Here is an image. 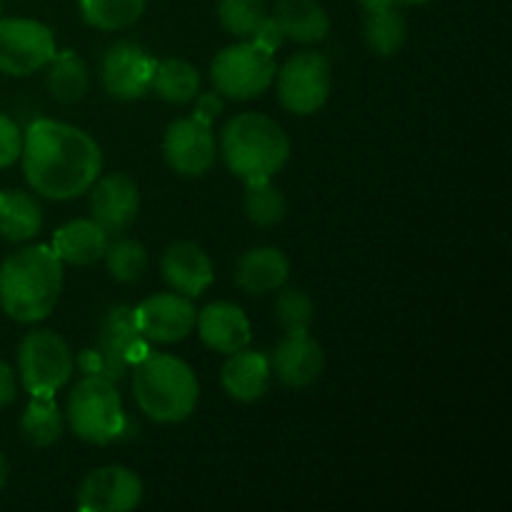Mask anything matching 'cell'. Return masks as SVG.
<instances>
[{
    "label": "cell",
    "mask_w": 512,
    "mask_h": 512,
    "mask_svg": "<svg viewBox=\"0 0 512 512\" xmlns=\"http://www.w3.org/2000/svg\"><path fill=\"white\" fill-rule=\"evenodd\" d=\"M278 78V100L288 113L313 115L328 103L333 75L330 63L320 53H298L285 60L275 73Z\"/></svg>",
    "instance_id": "obj_9"
},
{
    "label": "cell",
    "mask_w": 512,
    "mask_h": 512,
    "mask_svg": "<svg viewBox=\"0 0 512 512\" xmlns=\"http://www.w3.org/2000/svg\"><path fill=\"white\" fill-rule=\"evenodd\" d=\"M65 423L83 443L108 445L118 440L125 433L128 418L113 380L103 375H85L78 380L68 398Z\"/></svg>",
    "instance_id": "obj_5"
},
{
    "label": "cell",
    "mask_w": 512,
    "mask_h": 512,
    "mask_svg": "<svg viewBox=\"0 0 512 512\" xmlns=\"http://www.w3.org/2000/svg\"><path fill=\"white\" fill-rule=\"evenodd\" d=\"M43 228V210L33 195L23 190H0V238L25 243Z\"/></svg>",
    "instance_id": "obj_23"
},
{
    "label": "cell",
    "mask_w": 512,
    "mask_h": 512,
    "mask_svg": "<svg viewBox=\"0 0 512 512\" xmlns=\"http://www.w3.org/2000/svg\"><path fill=\"white\" fill-rule=\"evenodd\" d=\"M48 73H45V85H48L50 95L60 103H78L85 93H88L90 75L85 68L83 60L73 53V50H65V53H55L53 60L48 65Z\"/></svg>",
    "instance_id": "obj_27"
},
{
    "label": "cell",
    "mask_w": 512,
    "mask_h": 512,
    "mask_svg": "<svg viewBox=\"0 0 512 512\" xmlns=\"http://www.w3.org/2000/svg\"><path fill=\"white\" fill-rule=\"evenodd\" d=\"M278 65L273 53L255 40H240L220 50L210 63V80L223 98L253 100L273 85Z\"/></svg>",
    "instance_id": "obj_7"
},
{
    "label": "cell",
    "mask_w": 512,
    "mask_h": 512,
    "mask_svg": "<svg viewBox=\"0 0 512 512\" xmlns=\"http://www.w3.org/2000/svg\"><path fill=\"white\" fill-rule=\"evenodd\" d=\"M155 73V60L138 43L120 40L103 55L100 78L105 90L118 100H138L150 93Z\"/></svg>",
    "instance_id": "obj_14"
},
{
    "label": "cell",
    "mask_w": 512,
    "mask_h": 512,
    "mask_svg": "<svg viewBox=\"0 0 512 512\" xmlns=\"http://www.w3.org/2000/svg\"><path fill=\"white\" fill-rule=\"evenodd\" d=\"M273 18L278 20L285 40L308 45L330 33V18L318 0H278Z\"/></svg>",
    "instance_id": "obj_22"
},
{
    "label": "cell",
    "mask_w": 512,
    "mask_h": 512,
    "mask_svg": "<svg viewBox=\"0 0 512 512\" xmlns=\"http://www.w3.org/2000/svg\"><path fill=\"white\" fill-rule=\"evenodd\" d=\"M150 88L165 103L188 105L200 93V73L188 60L165 58L160 63H155L153 85Z\"/></svg>",
    "instance_id": "obj_25"
},
{
    "label": "cell",
    "mask_w": 512,
    "mask_h": 512,
    "mask_svg": "<svg viewBox=\"0 0 512 512\" xmlns=\"http://www.w3.org/2000/svg\"><path fill=\"white\" fill-rule=\"evenodd\" d=\"M270 368L288 388H308L323 375V348L308 333H288L275 348Z\"/></svg>",
    "instance_id": "obj_18"
},
{
    "label": "cell",
    "mask_w": 512,
    "mask_h": 512,
    "mask_svg": "<svg viewBox=\"0 0 512 512\" xmlns=\"http://www.w3.org/2000/svg\"><path fill=\"white\" fill-rule=\"evenodd\" d=\"M275 320L285 333H308L315 320V305L300 288H288L275 300Z\"/></svg>",
    "instance_id": "obj_32"
},
{
    "label": "cell",
    "mask_w": 512,
    "mask_h": 512,
    "mask_svg": "<svg viewBox=\"0 0 512 512\" xmlns=\"http://www.w3.org/2000/svg\"><path fill=\"white\" fill-rule=\"evenodd\" d=\"M363 38L375 55L393 58L403 50L405 40H408V25H405V18L395 5L373 8L365 15Z\"/></svg>",
    "instance_id": "obj_26"
},
{
    "label": "cell",
    "mask_w": 512,
    "mask_h": 512,
    "mask_svg": "<svg viewBox=\"0 0 512 512\" xmlns=\"http://www.w3.org/2000/svg\"><path fill=\"white\" fill-rule=\"evenodd\" d=\"M235 285L248 295H268L283 288L290 278L288 255L273 245L245 250L235 263Z\"/></svg>",
    "instance_id": "obj_19"
},
{
    "label": "cell",
    "mask_w": 512,
    "mask_h": 512,
    "mask_svg": "<svg viewBox=\"0 0 512 512\" xmlns=\"http://www.w3.org/2000/svg\"><path fill=\"white\" fill-rule=\"evenodd\" d=\"M58 53L53 30L33 18L0 20V73L25 78L53 60Z\"/></svg>",
    "instance_id": "obj_10"
},
{
    "label": "cell",
    "mask_w": 512,
    "mask_h": 512,
    "mask_svg": "<svg viewBox=\"0 0 512 512\" xmlns=\"http://www.w3.org/2000/svg\"><path fill=\"white\" fill-rule=\"evenodd\" d=\"M390 3H393L395 8H400V5H425L430 3V0H390Z\"/></svg>",
    "instance_id": "obj_38"
},
{
    "label": "cell",
    "mask_w": 512,
    "mask_h": 512,
    "mask_svg": "<svg viewBox=\"0 0 512 512\" xmlns=\"http://www.w3.org/2000/svg\"><path fill=\"white\" fill-rule=\"evenodd\" d=\"M0 10H3V0H0Z\"/></svg>",
    "instance_id": "obj_39"
},
{
    "label": "cell",
    "mask_w": 512,
    "mask_h": 512,
    "mask_svg": "<svg viewBox=\"0 0 512 512\" xmlns=\"http://www.w3.org/2000/svg\"><path fill=\"white\" fill-rule=\"evenodd\" d=\"M148 340L138 333L133 320V308L115 305L105 313L98 333V350H83L80 370L85 375H103L120 383L130 368L148 353Z\"/></svg>",
    "instance_id": "obj_6"
},
{
    "label": "cell",
    "mask_w": 512,
    "mask_h": 512,
    "mask_svg": "<svg viewBox=\"0 0 512 512\" xmlns=\"http://www.w3.org/2000/svg\"><path fill=\"white\" fill-rule=\"evenodd\" d=\"M63 293V260L48 245L15 250L0 265V308L15 323H38Z\"/></svg>",
    "instance_id": "obj_2"
},
{
    "label": "cell",
    "mask_w": 512,
    "mask_h": 512,
    "mask_svg": "<svg viewBox=\"0 0 512 512\" xmlns=\"http://www.w3.org/2000/svg\"><path fill=\"white\" fill-rule=\"evenodd\" d=\"M250 40H255V43H258L260 48L268 50V53H275V50L285 43V35H283V30H280L278 20H275L273 15H268V18H265V23L258 28V33H255Z\"/></svg>",
    "instance_id": "obj_35"
},
{
    "label": "cell",
    "mask_w": 512,
    "mask_h": 512,
    "mask_svg": "<svg viewBox=\"0 0 512 512\" xmlns=\"http://www.w3.org/2000/svg\"><path fill=\"white\" fill-rule=\"evenodd\" d=\"M225 165L243 183L270 180L288 165L290 138L278 120L263 113H240L220 135Z\"/></svg>",
    "instance_id": "obj_4"
},
{
    "label": "cell",
    "mask_w": 512,
    "mask_h": 512,
    "mask_svg": "<svg viewBox=\"0 0 512 512\" xmlns=\"http://www.w3.org/2000/svg\"><path fill=\"white\" fill-rule=\"evenodd\" d=\"M90 218L113 238L138 220V185L125 173H108L90 185Z\"/></svg>",
    "instance_id": "obj_15"
},
{
    "label": "cell",
    "mask_w": 512,
    "mask_h": 512,
    "mask_svg": "<svg viewBox=\"0 0 512 512\" xmlns=\"http://www.w3.org/2000/svg\"><path fill=\"white\" fill-rule=\"evenodd\" d=\"M20 158L33 193L50 200L88 193L103 170L100 145L85 130L50 118H38L25 128Z\"/></svg>",
    "instance_id": "obj_1"
},
{
    "label": "cell",
    "mask_w": 512,
    "mask_h": 512,
    "mask_svg": "<svg viewBox=\"0 0 512 512\" xmlns=\"http://www.w3.org/2000/svg\"><path fill=\"white\" fill-rule=\"evenodd\" d=\"M195 113L193 118H198L200 123H213L215 118H218L220 113H223V100H220V93L218 90H210V93H203V95H195Z\"/></svg>",
    "instance_id": "obj_34"
},
{
    "label": "cell",
    "mask_w": 512,
    "mask_h": 512,
    "mask_svg": "<svg viewBox=\"0 0 512 512\" xmlns=\"http://www.w3.org/2000/svg\"><path fill=\"white\" fill-rule=\"evenodd\" d=\"M270 15L265 0H218V20L233 38L250 40Z\"/></svg>",
    "instance_id": "obj_31"
},
{
    "label": "cell",
    "mask_w": 512,
    "mask_h": 512,
    "mask_svg": "<svg viewBox=\"0 0 512 512\" xmlns=\"http://www.w3.org/2000/svg\"><path fill=\"white\" fill-rule=\"evenodd\" d=\"M103 260L110 278L118 280V283L133 285L148 273V250L133 238L108 240Z\"/></svg>",
    "instance_id": "obj_30"
},
{
    "label": "cell",
    "mask_w": 512,
    "mask_h": 512,
    "mask_svg": "<svg viewBox=\"0 0 512 512\" xmlns=\"http://www.w3.org/2000/svg\"><path fill=\"white\" fill-rule=\"evenodd\" d=\"M23 150V130L10 115L0 113V170L10 168Z\"/></svg>",
    "instance_id": "obj_33"
},
{
    "label": "cell",
    "mask_w": 512,
    "mask_h": 512,
    "mask_svg": "<svg viewBox=\"0 0 512 512\" xmlns=\"http://www.w3.org/2000/svg\"><path fill=\"white\" fill-rule=\"evenodd\" d=\"M18 398V380H15L13 368L5 360H0V410L8 408Z\"/></svg>",
    "instance_id": "obj_36"
},
{
    "label": "cell",
    "mask_w": 512,
    "mask_h": 512,
    "mask_svg": "<svg viewBox=\"0 0 512 512\" xmlns=\"http://www.w3.org/2000/svg\"><path fill=\"white\" fill-rule=\"evenodd\" d=\"M245 198L243 208L248 215L250 223H255L258 228H273L280 220L285 218V195L278 185H273L270 180H255V183H245Z\"/></svg>",
    "instance_id": "obj_29"
},
{
    "label": "cell",
    "mask_w": 512,
    "mask_h": 512,
    "mask_svg": "<svg viewBox=\"0 0 512 512\" xmlns=\"http://www.w3.org/2000/svg\"><path fill=\"white\" fill-rule=\"evenodd\" d=\"M193 298H185L180 293H158L145 298L138 308H133V320L138 333L148 343L173 345L188 338L195 328Z\"/></svg>",
    "instance_id": "obj_11"
},
{
    "label": "cell",
    "mask_w": 512,
    "mask_h": 512,
    "mask_svg": "<svg viewBox=\"0 0 512 512\" xmlns=\"http://www.w3.org/2000/svg\"><path fill=\"white\" fill-rule=\"evenodd\" d=\"M73 370V350L53 330H30L20 340L18 373L30 395H55L70 383Z\"/></svg>",
    "instance_id": "obj_8"
},
{
    "label": "cell",
    "mask_w": 512,
    "mask_h": 512,
    "mask_svg": "<svg viewBox=\"0 0 512 512\" xmlns=\"http://www.w3.org/2000/svg\"><path fill=\"white\" fill-rule=\"evenodd\" d=\"M143 503V480L125 465H103L85 475L75 495L80 512H128Z\"/></svg>",
    "instance_id": "obj_13"
},
{
    "label": "cell",
    "mask_w": 512,
    "mask_h": 512,
    "mask_svg": "<svg viewBox=\"0 0 512 512\" xmlns=\"http://www.w3.org/2000/svg\"><path fill=\"white\" fill-rule=\"evenodd\" d=\"M65 415L53 395H30V403L20 418V435L30 448H50L63 438Z\"/></svg>",
    "instance_id": "obj_24"
},
{
    "label": "cell",
    "mask_w": 512,
    "mask_h": 512,
    "mask_svg": "<svg viewBox=\"0 0 512 512\" xmlns=\"http://www.w3.org/2000/svg\"><path fill=\"white\" fill-rule=\"evenodd\" d=\"M133 398L145 418L175 425L188 420L198 408L200 383L185 360L148 350L133 365Z\"/></svg>",
    "instance_id": "obj_3"
},
{
    "label": "cell",
    "mask_w": 512,
    "mask_h": 512,
    "mask_svg": "<svg viewBox=\"0 0 512 512\" xmlns=\"http://www.w3.org/2000/svg\"><path fill=\"white\" fill-rule=\"evenodd\" d=\"M160 273L170 290L185 295V298H198L213 285L215 265L198 243L178 240L165 248L163 258H160Z\"/></svg>",
    "instance_id": "obj_16"
},
{
    "label": "cell",
    "mask_w": 512,
    "mask_h": 512,
    "mask_svg": "<svg viewBox=\"0 0 512 512\" xmlns=\"http://www.w3.org/2000/svg\"><path fill=\"white\" fill-rule=\"evenodd\" d=\"M218 143L208 123L198 118H180L168 125L163 138V158L173 173L183 178H203L215 163Z\"/></svg>",
    "instance_id": "obj_12"
},
{
    "label": "cell",
    "mask_w": 512,
    "mask_h": 512,
    "mask_svg": "<svg viewBox=\"0 0 512 512\" xmlns=\"http://www.w3.org/2000/svg\"><path fill=\"white\" fill-rule=\"evenodd\" d=\"M195 328H198L205 348L220 355H230L248 348L250 338H253V328H250L245 310L240 305L228 303V300L205 305L198 318H195Z\"/></svg>",
    "instance_id": "obj_17"
},
{
    "label": "cell",
    "mask_w": 512,
    "mask_h": 512,
    "mask_svg": "<svg viewBox=\"0 0 512 512\" xmlns=\"http://www.w3.org/2000/svg\"><path fill=\"white\" fill-rule=\"evenodd\" d=\"M8 475H10L8 460H5V455L0 453V493H3L5 485H8Z\"/></svg>",
    "instance_id": "obj_37"
},
{
    "label": "cell",
    "mask_w": 512,
    "mask_h": 512,
    "mask_svg": "<svg viewBox=\"0 0 512 512\" xmlns=\"http://www.w3.org/2000/svg\"><path fill=\"white\" fill-rule=\"evenodd\" d=\"M270 378H273L270 358L250 348L230 353L220 370V385L238 403H255L263 398L270 388Z\"/></svg>",
    "instance_id": "obj_20"
},
{
    "label": "cell",
    "mask_w": 512,
    "mask_h": 512,
    "mask_svg": "<svg viewBox=\"0 0 512 512\" xmlns=\"http://www.w3.org/2000/svg\"><path fill=\"white\" fill-rule=\"evenodd\" d=\"M78 3L85 23L105 33L133 28L145 13V0H78Z\"/></svg>",
    "instance_id": "obj_28"
},
{
    "label": "cell",
    "mask_w": 512,
    "mask_h": 512,
    "mask_svg": "<svg viewBox=\"0 0 512 512\" xmlns=\"http://www.w3.org/2000/svg\"><path fill=\"white\" fill-rule=\"evenodd\" d=\"M108 240L110 235L93 218H80L58 228L53 238V250L63 260V265L68 263L75 268H85V265L103 260Z\"/></svg>",
    "instance_id": "obj_21"
}]
</instances>
